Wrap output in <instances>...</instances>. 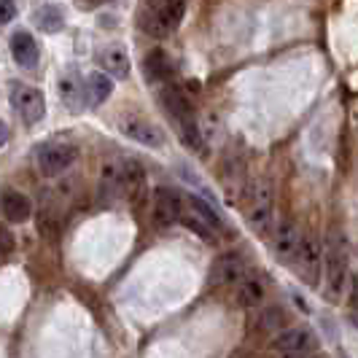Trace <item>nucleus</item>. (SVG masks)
Masks as SVG:
<instances>
[{
  "label": "nucleus",
  "instance_id": "24",
  "mask_svg": "<svg viewBox=\"0 0 358 358\" xmlns=\"http://www.w3.org/2000/svg\"><path fill=\"white\" fill-rule=\"evenodd\" d=\"M167 71H170V62L164 59V54L162 52H154L151 57H145V73H151L154 78L167 76Z\"/></svg>",
  "mask_w": 358,
  "mask_h": 358
},
{
  "label": "nucleus",
  "instance_id": "13",
  "mask_svg": "<svg viewBox=\"0 0 358 358\" xmlns=\"http://www.w3.org/2000/svg\"><path fill=\"white\" fill-rule=\"evenodd\" d=\"M11 57L17 59L19 68H27V71H33L38 65V43L27 30H17L11 36Z\"/></svg>",
  "mask_w": 358,
  "mask_h": 358
},
{
  "label": "nucleus",
  "instance_id": "15",
  "mask_svg": "<svg viewBox=\"0 0 358 358\" xmlns=\"http://www.w3.org/2000/svg\"><path fill=\"white\" fill-rule=\"evenodd\" d=\"M33 213V202L27 194H22V192H14V189H8L6 194H3V215H6V221H11V224H22V221H27Z\"/></svg>",
  "mask_w": 358,
  "mask_h": 358
},
{
  "label": "nucleus",
  "instance_id": "12",
  "mask_svg": "<svg viewBox=\"0 0 358 358\" xmlns=\"http://www.w3.org/2000/svg\"><path fill=\"white\" fill-rule=\"evenodd\" d=\"M213 280L221 283V286H240L245 280V264H243V259L234 256V253L221 256L213 267Z\"/></svg>",
  "mask_w": 358,
  "mask_h": 358
},
{
  "label": "nucleus",
  "instance_id": "6",
  "mask_svg": "<svg viewBox=\"0 0 358 358\" xmlns=\"http://www.w3.org/2000/svg\"><path fill=\"white\" fill-rule=\"evenodd\" d=\"M183 218V202H180V194L176 189H167V186H159L154 192V224L159 229H167L173 224H178Z\"/></svg>",
  "mask_w": 358,
  "mask_h": 358
},
{
  "label": "nucleus",
  "instance_id": "18",
  "mask_svg": "<svg viewBox=\"0 0 358 358\" xmlns=\"http://www.w3.org/2000/svg\"><path fill=\"white\" fill-rule=\"evenodd\" d=\"M162 100H164L167 110H170V113L176 116V122H186V119H194L192 103L186 100V94H183V92H180L178 87H170V90H164Z\"/></svg>",
  "mask_w": 358,
  "mask_h": 358
},
{
  "label": "nucleus",
  "instance_id": "9",
  "mask_svg": "<svg viewBox=\"0 0 358 358\" xmlns=\"http://www.w3.org/2000/svg\"><path fill=\"white\" fill-rule=\"evenodd\" d=\"M299 248H302V234L294 227V221H283L278 227V234H275V243H272V253L275 259L280 262H291L299 256Z\"/></svg>",
  "mask_w": 358,
  "mask_h": 358
},
{
  "label": "nucleus",
  "instance_id": "8",
  "mask_svg": "<svg viewBox=\"0 0 358 358\" xmlns=\"http://www.w3.org/2000/svg\"><path fill=\"white\" fill-rule=\"evenodd\" d=\"M97 65L106 71V76L110 78H127L129 76V68H132V62H129V54L122 43H108L103 46L100 52H97Z\"/></svg>",
  "mask_w": 358,
  "mask_h": 358
},
{
  "label": "nucleus",
  "instance_id": "7",
  "mask_svg": "<svg viewBox=\"0 0 358 358\" xmlns=\"http://www.w3.org/2000/svg\"><path fill=\"white\" fill-rule=\"evenodd\" d=\"M119 129L129 141L148 145V148H159L164 143V132L157 124H151L148 119H141V116H122L119 119Z\"/></svg>",
  "mask_w": 358,
  "mask_h": 358
},
{
  "label": "nucleus",
  "instance_id": "16",
  "mask_svg": "<svg viewBox=\"0 0 358 358\" xmlns=\"http://www.w3.org/2000/svg\"><path fill=\"white\" fill-rule=\"evenodd\" d=\"M119 194H124L122 164L106 162V164H103V173H100V197H103V202H113Z\"/></svg>",
  "mask_w": 358,
  "mask_h": 358
},
{
  "label": "nucleus",
  "instance_id": "2",
  "mask_svg": "<svg viewBox=\"0 0 358 358\" xmlns=\"http://www.w3.org/2000/svg\"><path fill=\"white\" fill-rule=\"evenodd\" d=\"M272 205H275V194L269 180H256L248 192V224L256 234H267L272 224Z\"/></svg>",
  "mask_w": 358,
  "mask_h": 358
},
{
  "label": "nucleus",
  "instance_id": "20",
  "mask_svg": "<svg viewBox=\"0 0 358 358\" xmlns=\"http://www.w3.org/2000/svg\"><path fill=\"white\" fill-rule=\"evenodd\" d=\"M237 296H240V305L259 307L262 302H264V286H262V280H256V278H245V280L240 283Z\"/></svg>",
  "mask_w": 358,
  "mask_h": 358
},
{
  "label": "nucleus",
  "instance_id": "25",
  "mask_svg": "<svg viewBox=\"0 0 358 358\" xmlns=\"http://www.w3.org/2000/svg\"><path fill=\"white\" fill-rule=\"evenodd\" d=\"M17 17V3L14 0H0V22L11 24V19Z\"/></svg>",
  "mask_w": 358,
  "mask_h": 358
},
{
  "label": "nucleus",
  "instance_id": "4",
  "mask_svg": "<svg viewBox=\"0 0 358 358\" xmlns=\"http://www.w3.org/2000/svg\"><path fill=\"white\" fill-rule=\"evenodd\" d=\"M348 280V253L340 243L337 234L329 237V248H326V283H329V299L337 302L345 291Z\"/></svg>",
  "mask_w": 358,
  "mask_h": 358
},
{
  "label": "nucleus",
  "instance_id": "28",
  "mask_svg": "<svg viewBox=\"0 0 358 358\" xmlns=\"http://www.w3.org/2000/svg\"><path fill=\"white\" fill-rule=\"evenodd\" d=\"M81 3V8H97V6H103L106 0H78Z\"/></svg>",
  "mask_w": 358,
  "mask_h": 358
},
{
  "label": "nucleus",
  "instance_id": "17",
  "mask_svg": "<svg viewBox=\"0 0 358 358\" xmlns=\"http://www.w3.org/2000/svg\"><path fill=\"white\" fill-rule=\"evenodd\" d=\"M122 180H124V194L129 199H135L141 192H143V183H145L143 164L135 159L122 162Z\"/></svg>",
  "mask_w": 358,
  "mask_h": 358
},
{
  "label": "nucleus",
  "instance_id": "10",
  "mask_svg": "<svg viewBox=\"0 0 358 358\" xmlns=\"http://www.w3.org/2000/svg\"><path fill=\"white\" fill-rule=\"evenodd\" d=\"M59 97H62V103L71 108L73 113H78L84 106H90L87 87H84V81L78 78V73L76 71H68L62 78H59Z\"/></svg>",
  "mask_w": 358,
  "mask_h": 358
},
{
  "label": "nucleus",
  "instance_id": "26",
  "mask_svg": "<svg viewBox=\"0 0 358 358\" xmlns=\"http://www.w3.org/2000/svg\"><path fill=\"white\" fill-rule=\"evenodd\" d=\"M11 248H14V237L8 229H3V253H11Z\"/></svg>",
  "mask_w": 358,
  "mask_h": 358
},
{
  "label": "nucleus",
  "instance_id": "21",
  "mask_svg": "<svg viewBox=\"0 0 358 358\" xmlns=\"http://www.w3.org/2000/svg\"><path fill=\"white\" fill-rule=\"evenodd\" d=\"M38 22H41V27H43L46 33H57V30H62L65 17H62V11H59L57 6H43V8L38 11Z\"/></svg>",
  "mask_w": 358,
  "mask_h": 358
},
{
  "label": "nucleus",
  "instance_id": "3",
  "mask_svg": "<svg viewBox=\"0 0 358 358\" xmlns=\"http://www.w3.org/2000/svg\"><path fill=\"white\" fill-rule=\"evenodd\" d=\"M76 159H78V145L71 141H54L38 151V170L46 178H54V176H62Z\"/></svg>",
  "mask_w": 358,
  "mask_h": 358
},
{
  "label": "nucleus",
  "instance_id": "19",
  "mask_svg": "<svg viewBox=\"0 0 358 358\" xmlns=\"http://www.w3.org/2000/svg\"><path fill=\"white\" fill-rule=\"evenodd\" d=\"M87 94H90V106L97 108L103 106L108 97L113 94V81L106 73H92L90 81H87Z\"/></svg>",
  "mask_w": 358,
  "mask_h": 358
},
{
  "label": "nucleus",
  "instance_id": "27",
  "mask_svg": "<svg viewBox=\"0 0 358 358\" xmlns=\"http://www.w3.org/2000/svg\"><path fill=\"white\" fill-rule=\"evenodd\" d=\"M350 305L358 313V275L353 278V286H350Z\"/></svg>",
  "mask_w": 358,
  "mask_h": 358
},
{
  "label": "nucleus",
  "instance_id": "14",
  "mask_svg": "<svg viewBox=\"0 0 358 358\" xmlns=\"http://www.w3.org/2000/svg\"><path fill=\"white\" fill-rule=\"evenodd\" d=\"M272 348L283 353H305L313 348V334L307 329H286V331H278Z\"/></svg>",
  "mask_w": 358,
  "mask_h": 358
},
{
  "label": "nucleus",
  "instance_id": "11",
  "mask_svg": "<svg viewBox=\"0 0 358 358\" xmlns=\"http://www.w3.org/2000/svg\"><path fill=\"white\" fill-rule=\"evenodd\" d=\"M321 259H323V248L318 243L315 234H305L302 237V248H299V267L305 272V278L310 283L318 280V269H321Z\"/></svg>",
  "mask_w": 358,
  "mask_h": 358
},
{
  "label": "nucleus",
  "instance_id": "1",
  "mask_svg": "<svg viewBox=\"0 0 358 358\" xmlns=\"http://www.w3.org/2000/svg\"><path fill=\"white\" fill-rule=\"evenodd\" d=\"M183 11H186V0H148L143 30L154 38L173 36L183 19Z\"/></svg>",
  "mask_w": 358,
  "mask_h": 358
},
{
  "label": "nucleus",
  "instance_id": "23",
  "mask_svg": "<svg viewBox=\"0 0 358 358\" xmlns=\"http://www.w3.org/2000/svg\"><path fill=\"white\" fill-rule=\"evenodd\" d=\"M189 208L194 210L197 215H202L205 221H208V227H213V229H221V218L215 215L213 208H208V202L199 197H189Z\"/></svg>",
  "mask_w": 358,
  "mask_h": 358
},
{
  "label": "nucleus",
  "instance_id": "5",
  "mask_svg": "<svg viewBox=\"0 0 358 358\" xmlns=\"http://www.w3.org/2000/svg\"><path fill=\"white\" fill-rule=\"evenodd\" d=\"M8 103L22 116V122H27V124L41 122L43 113H46L43 94H41V90L30 87V84H11L8 87Z\"/></svg>",
  "mask_w": 358,
  "mask_h": 358
},
{
  "label": "nucleus",
  "instance_id": "22",
  "mask_svg": "<svg viewBox=\"0 0 358 358\" xmlns=\"http://www.w3.org/2000/svg\"><path fill=\"white\" fill-rule=\"evenodd\" d=\"M180 221L186 224V229H192V232L199 234V237H205V240H210V237H213V227H208V221H205L202 215L194 213V210H192V213H183Z\"/></svg>",
  "mask_w": 358,
  "mask_h": 358
}]
</instances>
